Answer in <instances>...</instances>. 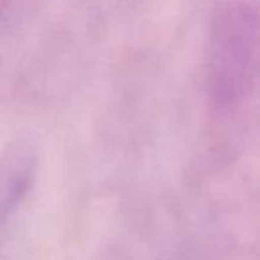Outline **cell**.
I'll use <instances>...</instances> for the list:
<instances>
[{"label":"cell","mask_w":260,"mask_h":260,"mask_svg":"<svg viewBox=\"0 0 260 260\" xmlns=\"http://www.w3.org/2000/svg\"><path fill=\"white\" fill-rule=\"evenodd\" d=\"M258 61V16L248 0H224L212 13L205 50L207 89L221 111L253 89Z\"/></svg>","instance_id":"1"},{"label":"cell","mask_w":260,"mask_h":260,"mask_svg":"<svg viewBox=\"0 0 260 260\" xmlns=\"http://www.w3.org/2000/svg\"><path fill=\"white\" fill-rule=\"evenodd\" d=\"M38 171V146L29 136L15 138L0 152V228L27 198Z\"/></svg>","instance_id":"2"},{"label":"cell","mask_w":260,"mask_h":260,"mask_svg":"<svg viewBox=\"0 0 260 260\" xmlns=\"http://www.w3.org/2000/svg\"><path fill=\"white\" fill-rule=\"evenodd\" d=\"M9 4H11V0H0V20H2V15H4V11L8 9Z\"/></svg>","instance_id":"3"}]
</instances>
